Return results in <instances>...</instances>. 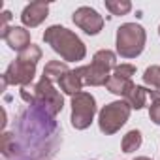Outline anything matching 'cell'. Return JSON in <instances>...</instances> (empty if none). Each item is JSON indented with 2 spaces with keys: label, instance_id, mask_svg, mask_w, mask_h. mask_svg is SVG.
Instances as JSON below:
<instances>
[{
  "label": "cell",
  "instance_id": "1",
  "mask_svg": "<svg viewBox=\"0 0 160 160\" xmlns=\"http://www.w3.org/2000/svg\"><path fill=\"white\" fill-rule=\"evenodd\" d=\"M60 141L55 115L43 106L32 104L19 113L13 132H2L0 151L6 160H47Z\"/></svg>",
  "mask_w": 160,
  "mask_h": 160
},
{
  "label": "cell",
  "instance_id": "2",
  "mask_svg": "<svg viewBox=\"0 0 160 160\" xmlns=\"http://www.w3.org/2000/svg\"><path fill=\"white\" fill-rule=\"evenodd\" d=\"M43 42L49 43L53 47V51H57L64 62H75V60H83L87 55L85 43L79 40L72 30L60 27V25H53L43 32Z\"/></svg>",
  "mask_w": 160,
  "mask_h": 160
},
{
  "label": "cell",
  "instance_id": "3",
  "mask_svg": "<svg viewBox=\"0 0 160 160\" xmlns=\"http://www.w3.org/2000/svg\"><path fill=\"white\" fill-rule=\"evenodd\" d=\"M42 58V49L34 43H30L25 51L19 53L17 60H13L8 70L4 72L2 79L8 85H21L28 87L32 83V79L36 75V64Z\"/></svg>",
  "mask_w": 160,
  "mask_h": 160
},
{
  "label": "cell",
  "instance_id": "4",
  "mask_svg": "<svg viewBox=\"0 0 160 160\" xmlns=\"http://www.w3.org/2000/svg\"><path fill=\"white\" fill-rule=\"evenodd\" d=\"M117 68V55L109 49H102L92 57V62L89 66H81L77 68L75 73L81 77L83 85H92V87H102L108 85L109 77H111V70Z\"/></svg>",
  "mask_w": 160,
  "mask_h": 160
},
{
  "label": "cell",
  "instance_id": "5",
  "mask_svg": "<svg viewBox=\"0 0 160 160\" xmlns=\"http://www.w3.org/2000/svg\"><path fill=\"white\" fill-rule=\"evenodd\" d=\"M21 98L32 106V104H38V106H43L45 109H49L53 115L60 113L62 108H64V98L62 94L53 87V83L49 81L47 77L42 75V79L36 83V85H28V87H21Z\"/></svg>",
  "mask_w": 160,
  "mask_h": 160
},
{
  "label": "cell",
  "instance_id": "6",
  "mask_svg": "<svg viewBox=\"0 0 160 160\" xmlns=\"http://www.w3.org/2000/svg\"><path fill=\"white\" fill-rule=\"evenodd\" d=\"M147 34L141 25L124 23L117 30V53L122 58H136L145 47Z\"/></svg>",
  "mask_w": 160,
  "mask_h": 160
},
{
  "label": "cell",
  "instance_id": "7",
  "mask_svg": "<svg viewBox=\"0 0 160 160\" xmlns=\"http://www.w3.org/2000/svg\"><path fill=\"white\" fill-rule=\"evenodd\" d=\"M130 106L126 102H111L108 106L102 108L100 111V117H98V126L100 130L109 136V134H115L117 130H121V126H124V122L128 121L130 117Z\"/></svg>",
  "mask_w": 160,
  "mask_h": 160
},
{
  "label": "cell",
  "instance_id": "8",
  "mask_svg": "<svg viewBox=\"0 0 160 160\" xmlns=\"http://www.w3.org/2000/svg\"><path fill=\"white\" fill-rule=\"evenodd\" d=\"M96 113V102L91 92H79L72 98V126L77 130H85L91 126Z\"/></svg>",
  "mask_w": 160,
  "mask_h": 160
},
{
  "label": "cell",
  "instance_id": "9",
  "mask_svg": "<svg viewBox=\"0 0 160 160\" xmlns=\"http://www.w3.org/2000/svg\"><path fill=\"white\" fill-rule=\"evenodd\" d=\"M136 73V66L132 64H121L113 70L111 77H109V81H108V91L113 92V94H119V96H124L132 87V75Z\"/></svg>",
  "mask_w": 160,
  "mask_h": 160
},
{
  "label": "cell",
  "instance_id": "10",
  "mask_svg": "<svg viewBox=\"0 0 160 160\" xmlns=\"http://www.w3.org/2000/svg\"><path fill=\"white\" fill-rule=\"evenodd\" d=\"M73 23L81 28L83 32H87V34H91V36L98 34V32L104 28V19H102V15H100L96 10L89 8V6H81V8H77V10L73 12Z\"/></svg>",
  "mask_w": 160,
  "mask_h": 160
},
{
  "label": "cell",
  "instance_id": "11",
  "mask_svg": "<svg viewBox=\"0 0 160 160\" xmlns=\"http://www.w3.org/2000/svg\"><path fill=\"white\" fill-rule=\"evenodd\" d=\"M47 13H49V4L47 2H30L28 6H25V10L21 13V21H23L25 27L34 28V27H38L45 21Z\"/></svg>",
  "mask_w": 160,
  "mask_h": 160
},
{
  "label": "cell",
  "instance_id": "12",
  "mask_svg": "<svg viewBox=\"0 0 160 160\" xmlns=\"http://www.w3.org/2000/svg\"><path fill=\"white\" fill-rule=\"evenodd\" d=\"M13 51H25L28 45H30V34L28 30H25L23 27H10L6 34L0 36Z\"/></svg>",
  "mask_w": 160,
  "mask_h": 160
},
{
  "label": "cell",
  "instance_id": "13",
  "mask_svg": "<svg viewBox=\"0 0 160 160\" xmlns=\"http://www.w3.org/2000/svg\"><path fill=\"white\" fill-rule=\"evenodd\" d=\"M58 87H60V91H64L66 94L75 96V94L81 92V89H83V81H81V77L75 73V70H70L68 73H64V75L60 77Z\"/></svg>",
  "mask_w": 160,
  "mask_h": 160
},
{
  "label": "cell",
  "instance_id": "14",
  "mask_svg": "<svg viewBox=\"0 0 160 160\" xmlns=\"http://www.w3.org/2000/svg\"><path fill=\"white\" fill-rule=\"evenodd\" d=\"M147 98H149V89L134 85L126 94H124V102L132 108V109H141L143 106H147Z\"/></svg>",
  "mask_w": 160,
  "mask_h": 160
},
{
  "label": "cell",
  "instance_id": "15",
  "mask_svg": "<svg viewBox=\"0 0 160 160\" xmlns=\"http://www.w3.org/2000/svg\"><path fill=\"white\" fill-rule=\"evenodd\" d=\"M143 81L149 87V96L151 100L160 98V66H151L143 73Z\"/></svg>",
  "mask_w": 160,
  "mask_h": 160
},
{
  "label": "cell",
  "instance_id": "16",
  "mask_svg": "<svg viewBox=\"0 0 160 160\" xmlns=\"http://www.w3.org/2000/svg\"><path fill=\"white\" fill-rule=\"evenodd\" d=\"M70 72V68H68V64L66 62H60V60H51V62H47L45 64V68H43V77H47L49 81L53 83V81H60V77L64 75V73H68Z\"/></svg>",
  "mask_w": 160,
  "mask_h": 160
},
{
  "label": "cell",
  "instance_id": "17",
  "mask_svg": "<svg viewBox=\"0 0 160 160\" xmlns=\"http://www.w3.org/2000/svg\"><path fill=\"white\" fill-rule=\"evenodd\" d=\"M141 141H143V138H141V132L139 130H130L124 138H122V151L124 152H132V151H138L139 147H141Z\"/></svg>",
  "mask_w": 160,
  "mask_h": 160
},
{
  "label": "cell",
  "instance_id": "18",
  "mask_svg": "<svg viewBox=\"0 0 160 160\" xmlns=\"http://www.w3.org/2000/svg\"><path fill=\"white\" fill-rule=\"evenodd\" d=\"M106 8L113 15H126L132 10V2H128V0H106Z\"/></svg>",
  "mask_w": 160,
  "mask_h": 160
},
{
  "label": "cell",
  "instance_id": "19",
  "mask_svg": "<svg viewBox=\"0 0 160 160\" xmlns=\"http://www.w3.org/2000/svg\"><path fill=\"white\" fill-rule=\"evenodd\" d=\"M149 117H151L152 122L160 124V98L151 100V106H149Z\"/></svg>",
  "mask_w": 160,
  "mask_h": 160
},
{
  "label": "cell",
  "instance_id": "20",
  "mask_svg": "<svg viewBox=\"0 0 160 160\" xmlns=\"http://www.w3.org/2000/svg\"><path fill=\"white\" fill-rule=\"evenodd\" d=\"M10 19H12V13H10V12H2V21H0V36L8 32V28H10V27H8Z\"/></svg>",
  "mask_w": 160,
  "mask_h": 160
},
{
  "label": "cell",
  "instance_id": "21",
  "mask_svg": "<svg viewBox=\"0 0 160 160\" xmlns=\"http://www.w3.org/2000/svg\"><path fill=\"white\" fill-rule=\"evenodd\" d=\"M134 160H151V158H147V156H138V158H134Z\"/></svg>",
  "mask_w": 160,
  "mask_h": 160
},
{
  "label": "cell",
  "instance_id": "22",
  "mask_svg": "<svg viewBox=\"0 0 160 160\" xmlns=\"http://www.w3.org/2000/svg\"><path fill=\"white\" fill-rule=\"evenodd\" d=\"M158 34H160V28H158Z\"/></svg>",
  "mask_w": 160,
  "mask_h": 160
}]
</instances>
